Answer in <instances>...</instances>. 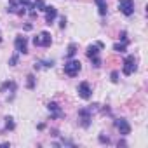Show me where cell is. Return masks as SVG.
I'll return each instance as SVG.
<instances>
[{"mask_svg":"<svg viewBox=\"0 0 148 148\" xmlns=\"http://www.w3.org/2000/svg\"><path fill=\"white\" fill-rule=\"evenodd\" d=\"M115 127L119 129V132H120L122 136L131 134V125H129V122H127L125 119H117V120H115Z\"/></svg>","mask_w":148,"mask_h":148,"instance_id":"8992f818","label":"cell"},{"mask_svg":"<svg viewBox=\"0 0 148 148\" xmlns=\"http://www.w3.org/2000/svg\"><path fill=\"white\" fill-rule=\"evenodd\" d=\"M91 119H92V108H80L79 110V120H80L82 127H89Z\"/></svg>","mask_w":148,"mask_h":148,"instance_id":"3957f363","label":"cell"},{"mask_svg":"<svg viewBox=\"0 0 148 148\" xmlns=\"http://www.w3.org/2000/svg\"><path fill=\"white\" fill-rule=\"evenodd\" d=\"M44 11H45V23H47V25L54 23V19H56V16H58V9L52 7V5H45Z\"/></svg>","mask_w":148,"mask_h":148,"instance_id":"30bf717a","label":"cell"},{"mask_svg":"<svg viewBox=\"0 0 148 148\" xmlns=\"http://www.w3.org/2000/svg\"><path fill=\"white\" fill-rule=\"evenodd\" d=\"M32 7H33V11L37 9V11H44L45 9V4H44V0H35V2L32 4Z\"/></svg>","mask_w":148,"mask_h":148,"instance_id":"9a60e30c","label":"cell"},{"mask_svg":"<svg viewBox=\"0 0 148 148\" xmlns=\"http://www.w3.org/2000/svg\"><path fill=\"white\" fill-rule=\"evenodd\" d=\"M5 129H9V131L14 129V120H12V117H7V119H5Z\"/></svg>","mask_w":148,"mask_h":148,"instance_id":"ac0fdd59","label":"cell"},{"mask_svg":"<svg viewBox=\"0 0 148 148\" xmlns=\"http://www.w3.org/2000/svg\"><path fill=\"white\" fill-rule=\"evenodd\" d=\"M120 38H122V42H125V44H127V33H125V32H122V33H120Z\"/></svg>","mask_w":148,"mask_h":148,"instance_id":"7402d4cb","label":"cell"},{"mask_svg":"<svg viewBox=\"0 0 148 148\" xmlns=\"http://www.w3.org/2000/svg\"><path fill=\"white\" fill-rule=\"evenodd\" d=\"M47 110H49V113H51V117H52V119H59V117H63V115H64V113L61 112L59 105H58V103H54V101L47 105Z\"/></svg>","mask_w":148,"mask_h":148,"instance_id":"8fae6325","label":"cell"},{"mask_svg":"<svg viewBox=\"0 0 148 148\" xmlns=\"http://www.w3.org/2000/svg\"><path fill=\"white\" fill-rule=\"evenodd\" d=\"M125 47H127L125 42H122V44H115V45H113V51H115V52H125Z\"/></svg>","mask_w":148,"mask_h":148,"instance_id":"2e32d148","label":"cell"},{"mask_svg":"<svg viewBox=\"0 0 148 148\" xmlns=\"http://www.w3.org/2000/svg\"><path fill=\"white\" fill-rule=\"evenodd\" d=\"M75 54H77V45H75V44H70V45H68V51H66V56L71 59Z\"/></svg>","mask_w":148,"mask_h":148,"instance_id":"5bb4252c","label":"cell"},{"mask_svg":"<svg viewBox=\"0 0 148 148\" xmlns=\"http://www.w3.org/2000/svg\"><path fill=\"white\" fill-rule=\"evenodd\" d=\"M112 82H119V71H112Z\"/></svg>","mask_w":148,"mask_h":148,"instance_id":"44dd1931","label":"cell"},{"mask_svg":"<svg viewBox=\"0 0 148 148\" xmlns=\"http://www.w3.org/2000/svg\"><path fill=\"white\" fill-rule=\"evenodd\" d=\"M26 79H28V80H26V86H28V89H33V87H35V77H33V75H28Z\"/></svg>","mask_w":148,"mask_h":148,"instance_id":"e0dca14e","label":"cell"},{"mask_svg":"<svg viewBox=\"0 0 148 148\" xmlns=\"http://www.w3.org/2000/svg\"><path fill=\"white\" fill-rule=\"evenodd\" d=\"M99 45L96 44V45H89L87 47V51H86V54H87V58L91 59V58H96V56H99Z\"/></svg>","mask_w":148,"mask_h":148,"instance_id":"7c38bea8","label":"cell"},{"mask_svg":"<svg viewBox=\"0 0 148 148\" xmlns=\"http://www.w3.org/2000/svg\"><path fill=\"white\" fill-rule=\"evenodd\" d=\"M77 91H79V96H80L82 99H89V98H91V92H92V91H91L89 82H80Z\"/></svg>","mask_w":148,"mask_h":148,"instance_id":"ba28073f","label":"cell"},{"mask_svg":"<svg viewBox=\"0 0 148 148\" xmlns=\"http://www.w3.org/2000/svg\"><path fill=\"white\" fill-rule=\"evenodd\" d=\"M14 45H16V51L19 54H26L28 52V45H26V37L23 35H18L16 40H14Z\"/></svg>","mask_w":148,"mask_h":148,"instance_id":"52a82bcc","label":"cell"},{"mask_svg":"<svg viewBox=\"0 0 148 148\" xmlns=\"http://www.w3.org/2000/svg\"><path fill=\"white\" fill-rule=\"evenodd\" d=\"M80 68H82V64H80L79 59H70V61L64 64V73H66L68 77H75V75H79Z\"/></svg>","mask_w":148,"mask_h":148,"instance_id":"6da1fadb","label":"cell"},{"mask_svg":"<svg viewBox=\"0 0 148 148\" xmlns=\"http://www.w3.org/2000/svg\"><path fill=\"white\" fill-rule=\"evenodd\" d=\"M96 2V5H98V12H99V16H106V2L105 0H94Z\"/></svg>","mask_w":148,"mask_h":148,"instance_id":"4fadbf2b","label":"cell"},{"mask_svg":"<svg viewBox=\"0 0 148 148\" xmlns=\"http://www.w3.org/2000/svg\"><path fill=\"white\" fill-rule=\"evenodd\" d=\"M33 44L37 47H49L52 44V38H51V33L49 32H42L38 37H33Z\"/></svg>","mask_w":148,"mask_h":148,"instance_id":"7a4b0ae2","label":"cell"},{"mask_svg":"<svg viewBox=\"0 0 148 148\" xmlns=\"http://www.w3.org/2000/svg\"><path fill=\"white\" fill-rule=\"evenodd\" d=\"M59 26H61V28H64V26H66V18H61V21H59Z\"/></svg>","mask_w":148,"mask_h":148,"instance_id":"603a6c76","label":"cell"},{"mask_svg":"<svg viewBox=\"0 0 148 148\" xmlns=\"http://www.w3.org/2000/svg\"><path fill=\"white\" fill-rule=\"evenodd\" d=\"M25 9H26V7H23L18 0H9V9H7V11L14 12V14H18V16H23V14H25Z\"/></svg>","mask_w":148,"mask_h":148,"instance_id":"9c48e42d","label":"cell"},{"mask_svg":"<svg viewBox=\"0 0 148 148\" xmlns=\"http://www.w3.org/2000/svg\"><path fill=\"white\" fill-rule=\"evenodd\" d=\"M0 42H2V37H0Z\"/></svg>","mask_w":148,"mask_h":148,"instance_id":"d4e9b609","label":"cell"},{"mask_svg":"<svg viewBox=\"0 0 148 148\" xmlns=\"http://www.w3.org/2000/svg\"><path fill=\"white\" fill-rule=\"evenodd\" d=\"M119 11L124 16H131L134 12V0H119Z\"/></svg>","mask_w":148,"mask_h":148,"instance_id":"5b68a950","label":"cell"},{"mask_svg":"<svg viewBox=\"0 0 148 148\" xmlns=\"http://www.w3.org/2000/svg\"><path fill=\"white\" fill-rule=\"evenodd\" d=\"M99 141H101V143H106V145L110 143V139H108V138H105V136H99Z\"/></svg>","mask_w":148,"mask_h":148,"instance_id":"cb8c5ba5","label":"cell"},{"mask_svg":"<svg viewBox=\"0 0 148 148\" xmlns=\"http://www.w3.org/2000/svg\"><path fill=\"white\" fill-rule=\"evenodd\" d=\"M122 71L124 75H132V73L136 71V58L131 54L124 59V66H122Z\"/></svg>","mask_w":148,"mask_h":148,"instance_id":"277c9868","label":"cell"},{"mask_svg":"<svg viewBox=\"0 0 148 148\" xmlns=\"http://www.w3.org/2000/svg\"><path fill=\"white\" fill-rule=\"evenodd\" d=\"M9 64H11V66H16V64H18V56H12V58L9 59Z\"/></svg>","mask_w":148,"mask_h":148,"instance_id":"ffe728a7","label":"cell"},{"mask_svg":"<svg viewBox=\"0 0 148 148\" xmlns=\"http://www.w3.org/2000/svg\"><path fill=\"white\" fill-rule=\"evenodd\" d=\"M91 61H92V66H94V68H99V66H101V59H99V56L91 58Z\"/></svg>","mask_w":148,"mask_h":148,"instance_id":"d6986e66","label":"cell"}]
</instances>
